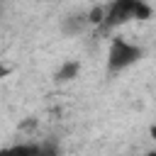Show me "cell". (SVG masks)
I'll list each match as a JSON object with an SVG mask.
<instances>
[{"mask_svg": "<svg viewBox=\"0 0 156 156\" xmlns=\"http://www.w3.org/2000/svg\"><path fill=\"white\" fill-rule=\"evenodd\" d=\"M149 15H151V7L146 2H139V0H112L105 7L102 27L112 29V27H119V24H127V22H134V20H146Z\"/></svg>", "mask_w": 156, "mask_h": 156, "instance_id": "1", "label": "cell"}, {"mask_svg": "<svg viewBox=\"0 0 156 156\" xmlns=\"http://www.w3.org/2000/svg\"><path fill=\"white\" fill-rule=\"evenodd\" d=\"M144 56L141 46L122 39V37H115L110 41V49H107V71L110 73H119L129 66H134L139 58Z\"/></svg>", "mask_w": 156, "mask_h": 156, "instance_id": "2", "label": "cell"}, {"mask_svg": "<svg viewBox=\"0 0 156 156\" xmlns=\"http://www.w3.org/2000/svg\"><path fill=\"white\" fill-rule=\"evenodd\" d=\"M78 71H80V63H78V61H66V63L56 71V80H58V83H68V80H73V78L78 76Z\"/></svg>", "mask_w": 156, "mask_h": 156, "instance_id": "3", "label": "cell"}, {"mask_svg": "<svg viewBox=\"0 0 156 156\" xmlns=\"http://www.w3.org/2000/svg\"><path fill=\"white\" fill-rule=\"evenodd\" d=\"M0 156H32V144H12V146H0Z\"/></svg>", "mask_w": 156, "mask_h": 156, "instance_id": "4", "label": "cell"}, {"mask_svg": "<svg viewBox=\"0 0 156 156\" xmlns=\"http://www.w3.org/2000/svg\"><path fill=\"white\" fill-rule=\"evenodd\" d=\"M32 156H58V149L49 141H41V144H32Z\"/></svg>", "mask_w": 156, "mask_h": 156, "instance_id": "5", "label": "cell"}, {"mask_svg": "<svg viewBox=\"0 0 156 156\" xmlns=\"http://www.w3.org/2000/svg\"><path fill=\"white\" fill-rule=\"evenodd\" d=\"M102 20H105V7H93L88 12V22L90 24H102Z\"/></svg>", "mask_w": 156, "mask_h": 156, "instance_id": "6", "label": "cell"}, {"mask_svg": "<svg viewBox=\"0 0 156 156\" xmlns=\"http://www.w3.org/2000/svg\"><path fill=\"white\" fill-rule=\"evenodd\" d=\"M146 156H156V149H154V151H149V154H146Z\"/></svg>", "mask_w": 156, "mask_h": 156, "instance_id": "7", "label": "cell"}, {"mask_svg": "<svg viewBox=\"0 0 156 156\" xmlns=\"http://www.w3.org/2000/svg\"><path fill=\"white\" fill-rule=\"evenodd\" d=\"M5 73H7V71H5V68H0V76H5Z\"/></svg>", "mask_w": 156, "mask_h": 156, "instance_id": "8", "label": "cell"}, {"mask_svg": "<svg viewBox=\"0 0 156 156\" xmlns=\"http://www.w3.org/2000/svg\"><path fill=\"white\" fill-rule=\"evenodd\" d=\"M139 2H146V0H139Z\"/></svg>", "mask_w": 156, "mask_h": 156, "instance_id": "9", "label": "cell"}]
</instances>
